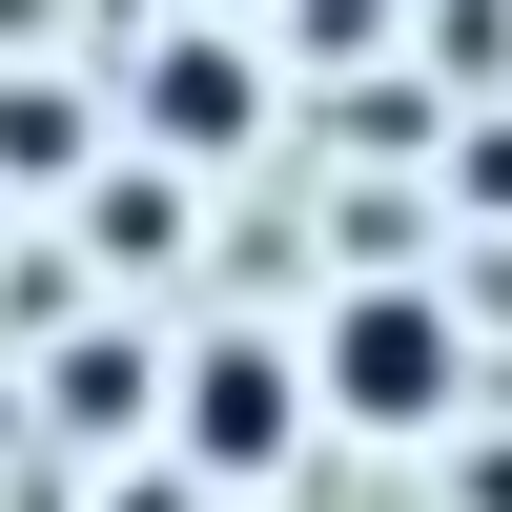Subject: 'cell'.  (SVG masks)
Segmentation results:
<instances>
[{
	"label": "cell",
	"mask_w": 512,
	"mask_h": 512,
	"mask_svg": "<svg viewBox=\"0 0 512 512\" xmlns=\"http://www.w3.org/2000/svg\"><path fill=\"white\" fill-rule=\"evenodd\" d=\"M267 123H287V82H267L246 21H164L144 62H123V144H164V164H246Z\"/></svg>",
	"instance_id": "7a4b0ae2"
},
{
	"label": "cell",
	"mask_w": 512,
	"mask_h": 512,
	"mask_svg": "<svg viewBox=\"0 0 512 512\" xmlns=\"http://www.w3.org/2000/svg\"><path fill=\"white\" fill-rule=\"evenodd\" d=\"M164 431H185V472H205V492H267V472H287V431H308L287 328H205V349H185V390H164Z\"/></svg>",
	"instance_id": "3957f363"
},
{
	"label": "cell",
	"mask_w": 512,
	"mask_h": 512,
	"mask_svg": "<svg viewBox=\"0 0 512 512\" xmlns=\"http://www.w3.org/2000/svg\"><path fill=\"white\" fill-rule=\"evenodd\" d=\"M308 431H369V451H410V431H451L472 410V308H451L431 267H369V287H328L308 308Z\"/></svg>",
	"instance_id": "6da1fadb"
},
{
	"label": "cell",
	"mask_w": 512,
	"mask_h": 512,
	"mask_svg": "<svg viewBox=\"0 0 512 512\" xmlns=\"http://www.w3.org/2000/svg\"><path fill=\"white\" fill-rule=\"evenodd\" d=\"M205 21H267V0H205Z\"/></svg>",
	"instance_id": "5b68a950"
},
{
	"label": "cell",
	"mask_w": 512,
	"mask_h": 512,
	"mask_svg": "<svg viewBox=\"0 0 512 512\" xmlns=\"http://www.w3.org/2000/svg\"><path fill=\"white\" fill-rule=\"evenodd\" d=\"M451 185H472V205H512V103L472 123V144H451Z\"/></svg>",
	"instance_id": "277c9868"
}]
</instances>
